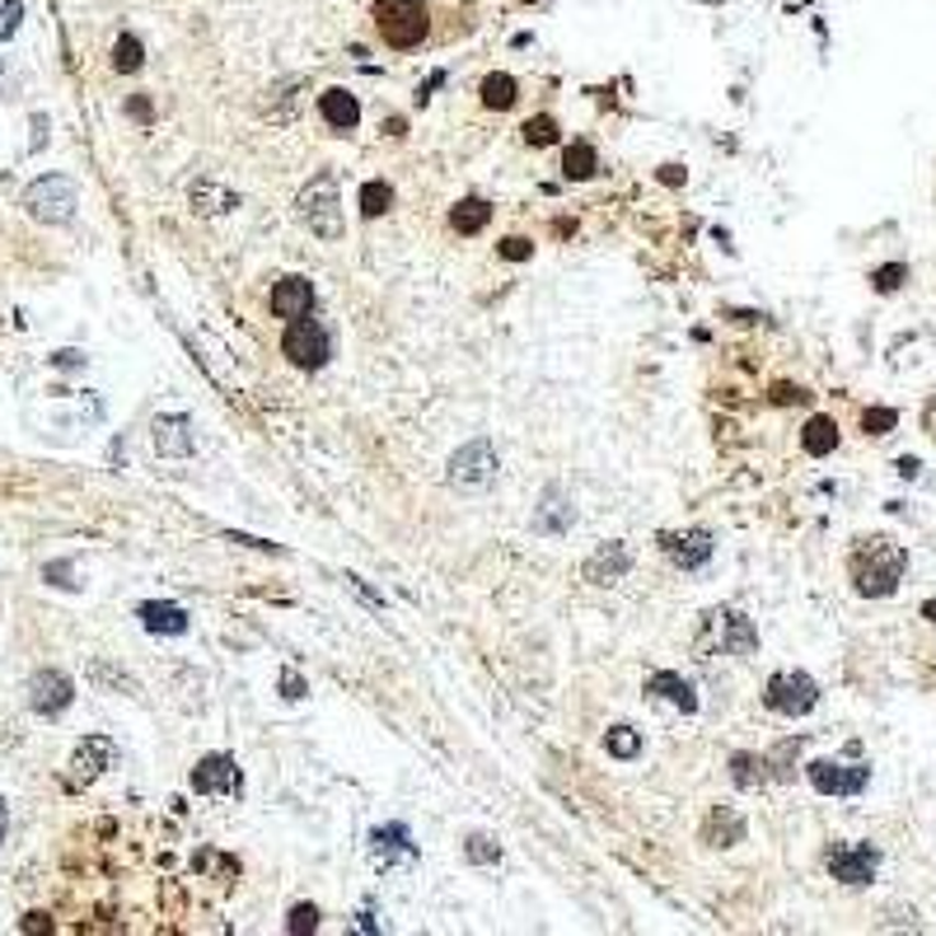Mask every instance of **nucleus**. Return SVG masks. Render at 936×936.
Instances as JSON below:
<instances>
[{
  "instance_id": "72a5a7b5",
  "label": "nucleus",
  "mask_w": 936,
  "mask_h": 936,
  "mask_svg": "<svg viewBox=\"0 0 936 936\" xmlns=\"http://www.w3.org/2000/svg\"><path fill=\"white\" fill-rule=\"evenodd\" d=\"M904 276H909L904 263H890V267H876V272H871V286L880 290V296H890V290L904 286Z\"/></svg>"
},
{
  "instance_id": "37998d69",
  "label": "nucleus",
  "mask_w": 936,
  "mask_h": 936,
  "mask_svg": "<svg viewBox=\"0 0 936 936\" xmlns=\"http://www.w3.org/2000/svg\"><path fill=\"white\" fill-rule=\"evenodd\" d=\"M127 113L136 117V123H150V103H146V99H132V103H127Z\"/></svg>"
},
{
  "instance_id": "9d476101",
  "label": "nucleus",
  "mask_w": 936,
  "mask_h": 936,
  "mask_svg": "<svg viewBox=\"0 0 936 936\" xmlns=\"http://www.w3.org/2000/svg\"><path fill=\"white\" fill-rule=\"evenodd\" d=\"M810 787L820 796H857L866 783H871V768L866 764H843V758H814L806 768Z\"/></svg>"
},
{
  "instance_id": "2eb2a0df",
  "label": "nucleus",
  "mask_w": 936,
  "mask_h": 936,
  "mask_svg": "<svg viewBox=\"0 0 936 936\" xmlns=\"http://www.w3.org/2000/svg\"><path fill=\"white\" fill-rule=\"evenodd\" d=\"M150 441H155V455L160 459H187L197 449L193 418H183V412H164V418H155Z\"/></svg>"
},
{
  "instance_id": "2f4dec72",
  "label": "nucleus",
  "mask_w": 936,
  "mask_h": 936,
  "mask_svg": "<svg viewBox=\"0 0 936 936\" xmlns=\"http://www.w3.org/2000/svg\"><path fill=\"white\" fill-rule=\"evenodd\" d=\"M604 750H609L614 758H637L641 754V735L632 731V726H614V731L604 735Z\"/></svg>"
},
{
  "instance_id": "cd10ccee",
  "label": "nucleus",
  "mask_w": 936,
  "mask_h": 936,
  "mask_svg": "<svg viewBox=\"0 0 936 936\" xmlns=\"http://www.w3.org/2000/svg\"><path fill=\"white\" fill-rule=\"evenodd\" d=\"M515 90H520L515 76H506V71H501V76H488V80H482V103H488V109H496V113H506L511 103L520 99Z\"/></svg>"
},
{
  "instance_id": "bb28decb",
  "label": "nucleus",
  "mask_w": 936,
  "mask_h": 936,
  "mask_svg": "<svg viewBox=\"0 0 936 936\" xmlns=\"http://www.w3.org/2000/svg\"><path fill=\"white\" fill-rule=\"evenodd\" d=\"M600 169V155L591 141H571L567 155H562V173L567 179H591V173Z\"/></svg>"
},
{
  "instance_id": "c756f323",
  "label": "nucleus",
  "mask_w": 936,
  "mask_h": 936,
  "mask_svg": "<svg viewBox=\"0 0 936 936\" xmlns=\"http://www.w3.org/2000/svg\"><path fill=\"white\" fill-rule=\"evenodd\" d=\"M464 857L473 866H496L501 861V843L492 834H468L464 838Z\"/></svg>"
},
{
  "instance_id": "20e7f679",
  "label": "nucleus",
  "mask_w": 936,
  "mask_h": 936,
  "mask_svg": "<svg viewBox=\"0 0 936 936\" xmlns=\"http://www.w3.org/2000/svg\"><path fill=\"white\" fill-rule=\"evenodd\" d=\"M296 216L309 225V235L328 239V244H333V239H342V202H338L333 173H319V179L296 197Z\"/></svg>"
},
{
  "instance_id": "473e14b6",
  "label": "nucleus",
  "mask_w": 936,
  "mask_h": 936,
  "mask_svg": "<svg viewBox=\"0 0 936 936\" xmlns=\"http://www.w3.org/2000/svg\"><path fill=\"white\" fill-rule=\"evenodd\" d=\"M141 57H146L141 43H136L132 33H123V38H117V47H113V66H117L123 76H132V71H141Z\"/></svg>"
},
{
  "instance_id": "aec40b11",
  "label": "nucleus",
  "mask_w": 936,
  "mask_h": 936,
  "mask_svg": "<svg viewBox=\"0 0 936 936\" xmlns=\"http://www.w3.org/2000/svg\"><path fill=\"white\" fill-rule=\"evenodd\" d=\"M370 857H375V866H393V861H412L418 847H412L403 824H385L370 834Z\"/></svg>"
},
{
  "instance_id": "ddd939ff",
  "label": "nucleus",
  "mask_w": 936,
  "mask_h": 936,
  "mask_svg": "<svg viewBox=\"0 0 936 936\" xmlns=\"http://www.w3.org/2000/svg\"><path fill=\"white\" fill-rule=\"evenodd\" d=\"M113 764V740L109 735H84L80 744H76V754H71V773H66V787L71 791H80V787H90L94 777Z\"/></svg>"
},
{
  "instance_id": "ea45409f",
  "label": "nucleus",
  "mask_w": 936,
  "mask_h": 936,
  "mask_svg": "<svg viewBox=\"0 0 936 936\" xmlns=\"http://www.w3.org/2000/svg\"><path fill=\"white\" fill-rule=\"evenodd\" d=\"M305 693H309V688H305L300 674H296V670H286V674H282V698H286V703H300Z\"/></svg>"
},
{
  "instance_id": "9b49d317",
  "label": "nucleus",
  "mask_w": 936,
  "mask_h": 936,
  "mask_svg": "<svg viewBox=\"0 0 936 936\" xmlns=\"http://www.w3.org/2000/svg\"><path fill=\"white\" fill-rule=\"evenodd\" d=\"M193 791L197 796H244V773L230 754H206L193 768Z\"/></svg>"
},
{
  "instance_id": "1a4fd4ad",
  "label": "nucleus",
  "mask_w": 936,
  "mask_h": 936,
  "mask_svg": "<svg viewBox=\"0 0 936 936\" xmlns=\"http://www.w3.org/2000/svg\"><path fill=\"white\" fill-rule=\"evenodd\" d=\"M824 866H829V876H834L838 886L861 890V886H871L876 871H880V847H871V843H834L824 853Z\"/></svg>"
},
{
  "instance_id": "dca6fc26",
  "label": "nucleus",
  "mask_w": 936,
  "mask_h": 936,
  "mask_svg": "<svg viewBox=\"0 0 936 936\" xmlns=\"http://www.w3.org/2000/svg\"><path fill=\"white\" fill-rule=\"evenodd\" d=\"M647 698L665 703V707H674V712H684V717L698 712V693H693V684L684 680V674H674V670L647 674Z\"/></svg>"
},
{
  "instance_id": "6ab92c4d",
  "label": "nucleus",
  "mask_w": 936,
  "mask_h": 936,
  "mask_svg": "<svg viewBox=\"0 0 936 936\" xmlns=\"http://www.w3.org/2000/svg\"><path fill=\"white\" fill-rule=\"evenodd\" d=\"M309 309H315V286H309L305 276H282V282L272 286V315L276 319H305Z\"/></svg>"
},
{
  "instance_id": "7c9ffc66",
  "label": "nucleus",
  "mask_w": 936,
  "mask_h": 936,
  "mask_svg": "<svg viewBox=\"0 0 936 936\" xmlns=\"http://www.w3.org/2000/svg\"><path fill=\"white\" fill-rule=\"evenodd\" d=\"M768 768V758H754V754H735L731 758V777H735V787H758L764 783V773Z\"/></svg>"
},
{
  "instance_id": "a878e982",
  "label": "nucleus",
  "mask_w": 936,
  "mask_h": 936,
  "mask_svg": "<svg viewBox=\"0 0 936 936\" xmlns=\"http://www.w3.org/2000/svg\"><path fill=\"white\" fill-rule=\"evenodd\" d=\"M488 220H492V206L482 202V197H464L455 212H449V225H455L459 235H478Z\"/></svg>"
},
{
  "instance_id": "de8ad7c7",
  "label": "nucleus",
  "mask_w": 936,
  "mask_h": 936,
  "mask_svg": "<svg viewBox=\"0 0 936 936\" xmlns=\"http://www.w3.org/2000/svg\"><path fill=\"white\" fill-rule=\"evenodd\" d=\"M525 5H529V0H525Z\"/></svg>"
},
{
  "instance_id": "c9c22d12",
  "label": "nucleus",
  "mask_w": 936,
  "mask_h": 936,
  "mask_svg": "<svg viewBox=\"0 0 936 936\" xmlns=\"http://www.w3.org/2000/svg\"><path fill=\"white\" fill-rule=\"evenodd\" d=\"M525 141L529 146H552V141H558V123H552V117H529V123H525Z\"/></svg>"
},
{
  "instance_id": "f03ea898",
  "label": "nucleus",
  "mask_w": 936,
  "mask_h": 936,
  "mask_svg": "<svg viewBox=\"0 0 936 936\" xmlns=\"http://www.w3.org/2000/svg\"><path fill=\"white\" fill-rule=\"evenodd\" d=\"M758 651V628L740 609H707L703 632H698V655H754Z\"/></svg>"
},
{
  "instance_id": "79ce46f5",
  "label": "nucleus",
  "mask_w": 936,
  "mask_h": 936,
  "mask_svg": "<svg viewBox=\"0 0 936 936\" xmlns=\"http://www.w3.org/2000/svg\"><path fill=\"white\" fill-rule=\"evenodd\" d=\"M923 431L936 441V398H927V408H923Z\"/></svg>"
},
{
  "instance_id": "e433bc0d",
  "label": "nucleus",
  "mask_w": 936,
  "mask_h": 936,
  "mask_svg": "<svg viewBox=\"0 0 936 936\" xmlns=\"http://www.w3.org/2000/svg\"><path fill=\"white\" fill-rule=\"evenodd\" d=\"M315 927H319V909L315 904H296V909H290V923H286L290 936H305V932H315Z\"/></svg>"
},
{
  "instance_id": "4be33fe9",
  "label": "nucleus",
  "mask_w": 936,
  "mask_h": 936,
  "mask_svg": "<svg viewBox=\"0 0 936 936\" xmlns=\"http://www.w3.org/2000/svg\"><path fill=\"white\" fill-rule=\"evenodd\" d=\"M744 838V814L731 806H712V814L703 820V843L712 847H735Z\"/></svg>"
},
{
  "instance_id": "393cba45",
  "label": "nucleus",
  "mask_w": 936,
  "mask_h": 936,
  "mask_svg": "<svg viewBox=\"0 0 936 936\" xmlns=\"http://www.w3.org/2000/svg\"><path fill=\"white\" fill-rule=\"evenodd\" d=\"M193 212H202V216H220V212H230V206H239V197L235 193H225V187H216L212 179H202V183H193Z\"/></svg>"
},
{
  "instance_id": "a18cd8bd",
  "label": "nucleus",
  "mask_w": 936,
  "mask_h": 936,
  "mask_svg": "<svg viewBox=\"0 0 936 936\" xmlns=\"http://www.w3.org/2000/svg\"><path fill=\"white\" fill-rule=\"evenodd\" d=\"M5 829H10V814H5V801H0V843H5Z\"/></svg>"
},
{
  "instance_id": "4468645a",
  "label": "nucleus",
  "mask_w": 936,
  "mask_h": 936,
  "mask_svg": "<svg viewBox=\"0 0 936 936\" xmlns=\"http://www.w3.org/2000/svg\"><path fill=\"white\" fill-rule=\"evenodd\" d=\"M71 698H76V684L61 670H38L28 680V707L38 717H61L71 707Z\"/></svg>"
},
{
  "instance_id": "f8f14e48",
  "label": "nucleus",
  "mask_w": 936,
  "mask_h": 936,
  "mask_svg": "<svg viewBox=\"0 0 936 936\" xmlns=\"http://www.w3.org/2000/svg\"><path fill=\"white\" fill-rule=\"evenodd\" d=\"M712 534L707 529H665L661 534V552L674 562V567H684V571H698L712 562Z\"/></svg>"
},
{
  "instance_id": "c03bdc74",
  "label": "nucleus",
  "mask_w": 936,
  "mask_h": 936,
  "mask_svg": "<svg viewBox=\"0 0 936 936\" xmlns=\"http://www.w3.org/2000/svg\"><path fill=\"white\" fill-rule=\"evenodd\" d=\"M47 141V117H33V150Z\"/></svg>"
},
{
  "instance_id": "7ed1b4c3",
  "label": "nucleus",
  "mask_w": 936,
  "mask_h": 936,
  "mask_svg": "<svg viewBox=\"0 0 936 936\" xmlns=\"http://www.w3.org/2000/svg\"><path fill=\"white\" fill-rule=\"evenodd\" d=\"M375 28L389 47H418L431 28L426 0H375Z\"/></svg>"
},
{
  "instance_id": "49530a36",
  "label": "nucleus",
  "mask_w": 936,
  "mask_h": 936,
  "mask_svg": "<svg viewBox=\"0 0 936 936\" xmlns=\"http://www.w3.org/2000/svg\"><path fill=\"white\" fill-rule=\"evenodd\" d=\"M923 614H927V618L936 623V600H927V604H923Z\"/></svg>"
},
{
  "instance_id": "f3484780",
  "label": "nucleus",
  "mask_w": 936,
  "mask_h": 936,
  "mask_svg": "<svg viewBox=\"0 0 936 936\" xmlns=\"http://www.w3.org/2000/svg\"><path fill=\"white\" fill-rule=\"evenodd\" d=\"M585 581L591 585H614V581H623L632 571V548L628 544H600L591 558H585Z\"/></svg>"
},
{
  "instance_id": "b1692460",
  "label": "nucleus",
  "mask_w": 936,
  "mask_h": 936,
  "mask_svg": "<svg viewBox=\"0 0 936 936\" xmlns=\"http://www.w3.org/2000/svg\"><path fill=\"white\" fill-rule=\"evenodd\" d=\"M801 445H806V455H814V459L834 455V445H838V422H834V418H810L806 431H801Z\"/></svg>"
},
{
  "instance_id": "a19ab883",
  "label": "nucleus",
  "mask_w": 936,
  "mask_h": 936,
  "mask_svg": "<svg viewBox=\"0 0 936 936\" xmlns=\"http://www.w3.org/2000/svg\"><path fill=\"white\" fill-rule=\"evenodd\" d=\"M529 253H534L529 239H506V244H501V258H511V263H525Z\"/></svg>"
},
{
  "instance_id": "c85d7f7f",
  "label": "nucleus",
  "mask_w": 936,
  "mask_h": 936,
  "mask_svg": "<svg viewBox=\"0 0 936 936\" xmlns=\"http://www.w3.org/2000/svg\"><path fill=\"white\" fill-rule=\"evenodd\" d=\"M389 206H393V187H389L385 179H370L366 187H361V216H366V220L385 216Z\"/></svg>"
},
{
  "instance_id": "f704fd0d",
  "label": "nucleus",
  "mask_w": 936,
  "mask_h": 936,
  "mask_svg": "<svg viewBox=\"0 0 936 936\" xmlns=\"http://www.w3.org/2000/svg\"><path fill=\"white\" fill-rule=\"evenodd\" d=\"M801 744H806V740H783V744H777V750L768 754V768H773V777H791V768H787V764H791L796 754H801Z\"/></svg>"
},
{
  "instance_id": "6e6552de",
  "label": "nucleus",
  "mask_w": 936,
  "mask_h": 936,
  "mask_svg": "<svg viewBox=\"0 0 936 936\" xmlns=\"http://www.w3.org/2000/svg\"><path fill=\"white\" fill-rule=\"evenodd\" d=\"M282 352L290 366H300V370H319L328 366V356H333V333L319 323V319H290L286 328V338H282Z\"/></svg>"
},
{
  "instance_id": "412c9836",
  "label": "nucleus",
  "mask_w": 936,
  "mask_h": 936,
  "mask_svg": "<svg viewBox=\"0 0 936 936\" xmlns=\"http://www.w3.org/2000/svg\"><path fill=\"white\" fill-rule=\"evenodd\" d=\"M136 618H141V628L155 637H183L187 632V614L169 600H146L141 609H136Z\"/></svg>"
},
{
  "instance_id": "39448f33",
  "label": "nucleus",
  "mask_w": 936,
  "mask_h": 936,
  "mask_svg": "<svg viewBox=\"0 0 936 936\" xmlns=\"http://www.w3.org/2000/svg\"><path fill=\"white\" fill-rule=\"evenodd\" d=\"M814 703H820V684L810 680L806 670H777L773 680L764 684V707L777 717H806L814 712Z\"/></svg>"
},
{
  "instance_id": "5701e85b",
  "label": "nucleus",
  "mask_w": 936,
  "mask_h": 936,
  "mask_svg": "<svg viewBox=\"0 0 936 936\" xmlns=\"http://www.w3.org/2000/svg\"><path fill=\"white\" fill-rule=\"evenodd\" d=\"M319 117L333 132H352L356 123H361V103L346 94V90H323L319 94Z\"/></svg>"
},
{
  "instance_id": "423d86ee",
  "label": "nucleus",
  "mask_w": 936,
  "mask_h": 936,
  "mask_svg": "<svg viewBox=\"0 0 936 936\" xmlns=\"http://www.w3.org/2000/svg\"><path fill=\"white\" fill-rule=\"evenodd\" d=\"M496 468H501V459H496V449H492V441H468V445H459L455 455H449V488L455 492H482V488H492L496 482Z\"/></svg>"
},
{
  "instance_id": "f257e3e1",
  "label": "nucleus",
  "mask_w": 936,
  "mask_h": 936,
  "mask_svg": "<svg viewBox=\"0 0 936 936\" xmlns=\"http://www.w3.org/2000/svg\"><path fill=\"white\" fill-rule=\"evenodd\" d=\"M909 571V552L890 534H861L847 552V577H853V591L866 600H886L899 591Z\"/></svg>"
},
{
  "instance_id": "a211bd4d",
  "label": "nucleus",
  "mask_w": 936,
  "mask_h": 936,
  "mask_svg": "<svg viewBox=\"0 0 936 936\" xmlns=\"http://www.w3.org/2000/svg\"><path fill=\"white\" fill-rule=\"evenodd\" d=\"M571 520H577V511H571V496L567 488H544V501H539V511H534V534H548V539H562V534L571 529Z\"/></svg>"
},
{
  "instance_id": "58836bf2",
  "label": "nucleus",
  "mask_w": 936,
  "mask_h": 936,
  "mask_svg": "<svg viewBox=\"0 0 936 936\" xmlns=\"http://www.w3.org/2000/svg\"><path fill=\"white\" fill-rule=\"evenodd\" d=\"M20 14H24L20 0H5V5H0V38H10V33L20 28Z\"/></svg>"
},
{
  "instance_id": "0eeeda50",
  "label": "nucleus",
  "mask_w": 936,
  "mask_h": 936,
  "mask_svg": "<svg viewBox=\"0 0 936 936\" xmlns=\"http://www.w3.org/2000/svg\"><path fill=\"white\" fill-rule=\"evenodd\" d=\"M24 212L43 225H66L76 216V183L66 173H47V179L24 187Z\"/></svg>"
},
{
  "instance_id": "4c0bfd02",
  "label": "nucleus",
  "mask_w": 936,
  "mask_h": 936,
  "mask_svg": "<svg viewBox=\"0 0 936 936\" xmlns=\"http://www.w3.org/2000/svg\"><path fill=\"white\" fill-rule=\"evenodd\" d=\"M894 422H899V418H894L890 408H871V412H866V418H861L866 436H890V426H894Z\"/></svg>"
}]
</instances>
